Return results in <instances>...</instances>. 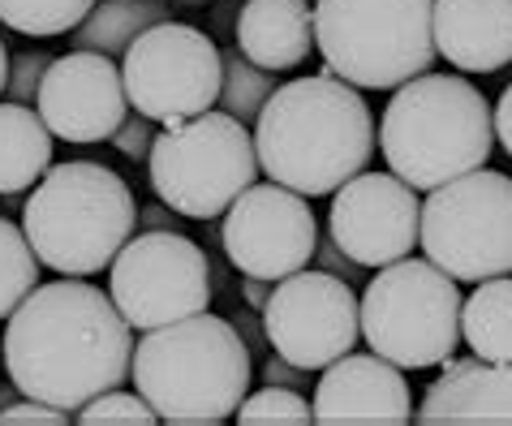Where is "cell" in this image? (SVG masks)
<instances>
[{
  "label": "cell",
  "instance_id": "cell-14",
  "mask_svg": "<svg viewBox=\"0 0 512 426\" xmlns=\"http://www.w3.org/2000/svg\"><path fill=\"white\" fill-rule=\"evenodd\" d=\"M327 233L358 267H388L418 246L422 198L396 173H362L340 186Z\"/></svg>",
  "mask_w": 512,
  "mask_h": 426
},
{
  "label": "cell",
  "instance_id": "cell-28",
  "mask_svg": "<svg viewBox=\"0 0 512 426\" xmlns=\"http://www.w3.org/2000/svg\"><path fill=\"white\" fill-rule=\"evenodd\" d=\"M48 65H52V52H44V48L9 56V82H5V95L13 99V104H35L39 82H44Z\"/></svg>",
  "mask_w": 512,
  "mask_h": 426
},
{
  "label": "cell",
  "instance_id": "cell-13",
  "mask_svg": "<svg viewBox=\"0 0 512 426\" xmlns=\"http://www.w3.org/2000/svg\"><path fill=\"white\" fill-rule=\"evenodd\" d=\"M220 241L241 276L276 284L310 267L319 246V220L306 194L276 186V181H263V186L254 181L224 211Z\"/></svg>",
  "mask_w": 512,
  "mask_h": 426
},
{
  "label": "cell",
  "instance_id": "cell-4",
  "mask_svg": "<svg viewBox=\"0 0 512 426\" xmlns=\"http://www.w3.org/2000/svg\"><path fill=\"white\" fill-rule=\"evenodd\" d=\"M379 151L405 186L435 190L482 168L495 151L491 104L461 74H418L396 87L379 121Z\"/></svg>",
  "mask_w": 512,
  "mask_h": 426
},
{
  "label": "cell",
  "instance_id": "cell-33",
  "mask_svg": "<svg viewBox=\"0 0 512 426\" xmlns=\"http://www.w3.org/2000/svg\"><path fill=\"white\" fill-rule=\"evenodd\" d=\"M491 125H495V142L512 155V82L504 87L500 104H495V112H491Z\"/></svg>",
  "mask_w": 512,
  "mask_h": 426
},
{
  "label": "cell",
  "instance_id": "cell-10",
  "mask_svg": "<svg viewBox=\"0 0 512 426\" xmlns=\"http://www.w3.org/2000/svg\"><path fill=\"white\" fill-rule=\"evenodd\" d=\"M220 44L203 26L155 22L121 56V82L130 108L155 125H177L220 99Z\"/></svg>",
  "mask_w": 512,
  "mask_h": 426
},
{
  "label": "cell",
  "instance_id": "cell-22",
  "mask_svg": "<svg viewBox=\"0 0 512 426\" xmlns=\"http://www.w3.org/2000/svg\"><path fill=\"white\" fill-rule=\"evenodd\" d=\"M155 22H168L164 0H95V9L69 31V39L87 52L125 56V48Z\"/></svg>",
  "mask_w": 512,
  "mask_h": 426
},
{
  "label": "cell",
  "instance_id": "cell-31",
  "mask_svg": "<svg viewBox=\"0 0 512 426\" xmlns=\"http://www.w3.org/2000/svg\"><path fill=\"white\" fill-rule=\"evenodd\" d=\"M315 254H319V263H323L319 272H332V276H340V280H349L353 272H358V263H353L349 254L336 246V241H332V233H327V241H319V246H315Z\"/></svg>",
  "mask_w": 512,
  "mask_h": 426
},
{
  "label": "cell",
  "instance_id": "cell-17",
  "mask_svg": "<svg viewBox=\"0 0 512 426\" xmlns=\"http://www.w3.org/2000/svg\"><path fill=\"white\" fill-rule=\"evenodd\" d=\"M422 426H512V362L444 358V379L414 409Z\"/></svg>",
  "mask_w": 512,
  "mask_h": 426
},
{
  "label": "cell",
  "instance_id": "cell-26",
  "mask_svg": "<svg viewBox=\"0 0 512 426\" xmlns=\"http://www.w3.org/2000/svg\"><path fill=\"white\" fill-rule=\"evenodd\" d=\"M241 426H310V401L297 388H284V383H267L259 392H246V401L237 405L233 414Z\"/></svg>",
  "mask_w": 512,
  "mask_h": 426
},
{
  "label": "cell",
  "instance_id": "cell-18",
  "mask_svg": "<svg viewBox=\"0 0 512 426\" xmlns=\"http://www.w3.org/2000/svg\"><path fill=\"white\" fill-rule=\"evenodd\" d=\"M435 52L461 74H500L512 65V0H435Z\"/></svg>",
  "mask_w": 512,
  "mask_h": 426
},
{
  "label": "cell",
  "instance_id": "cell-36",
  "mask_svg": "<svg viewBox=\"0 0 512 426\" xmlns=\"http://www.w3.org/2000/svg\"><path fill=\"white\" fill-rule=\"evenodd\" d=\"M5 82H9V48L0 39V95H5Z\"/></svg>",
  "mask_w": 512,
  "mask_h": 426
},
{
  "label": "cell",
  "instance_id": "cell-23",
  "mask_svg": "<svg viewBox=\"0 0 512 426\" xmlns=\"http://www.w3.org/2000/svg\"><path fill=\"white\" fill-rule=\"evenodd\" d=\"M220 65H224V74H220L216 104L229 112V117H237L241 125H254V117H259L263 104L276 91V74H267V69L246 61L237 48H220Z\"/></svg>",
  "mask_w": 512,
  "mask_h": 426
},
{
  "label": "cell",
  "instance_id": "cell-32",
  "mask_svg": "<svg viewBox=\"0 0 512 426\" xmlns=\"http://www.w3.org/2000/svg\"><path fill=\"white\" fill-rule=\"evenodd\" d=\"M310 379V371H302V366L284 362L280 353H272V358L263 362V383H284V388H302V383Z\"/></svg>",
  "mask_w": 512,
  "mask_h": 426
},
{
  "label": "cell",
  "instance_id": "cell-24",
  "mask_svg": "<svg viewBox=\"0 0 512 426\" xmlns=\"http://www.w3.org/2000/svg\"><path fill=\"white\" fill-rule=\"evenodd\" d=\"M95 9V0H0V22L18 35L52 39L69 35Z\"/></svg>",
  "mask_w": 512,
  "mask_h": 426
},
{
  "label": "cell",
  "instance_id": "cell-12",
  "mask_svg": "<svg viewBox=\"0 0 512 426\" xmlns=\"http://www.w3.org/2000/svg\"><path fill=\"white\" fill-rule=\"evenodd\" d=\"M267 349L302 371H327L336 358L362 340L358 293L332 272H293L272 284V297L259 310Z\"/></svg>",
  "mask_w": 512,
  "mask_h": 426
},
{
  "label": "cell",
  "instance_id": "cell-9",
  "mask_svg": "<svg viewBox=\"0 0 512 426\" xmlns=\"http://www.w3.org/2000/svg\"><path fill=\"white\" fill-rule=\"evenodd\" d=\"M418 246L452 280L512 276V177L487 164L426 190Z\"/></svg>",
  "mask_w": 512,
  "mask_h": 426
},
{
  "label": "cell",
  "instance_id": "cell-5",
  "mask_svg": "<svg viewBox=\"0 0 512 426\" xmlns=\"http://www.w3.org/2000/svg\"><path fill=\"white\" fill-rule=\"evenodd\" d=\"M138 203L104 164H52L31 186L22 207V233L39 263L61 276H95L134 237Z\"/></svg>",
  "mask_w": 512,
  "mask_h": 426
},
{
  "label": "cell",
  "instance_id": "cell-1",
  "mask_svg": "<svg viewBox=\"0 0 512 426\" xmlns=\"http://www.w3.org/2000/svg\"><path fill=\"white\" fill-rule=\"evenodd\" d=\"M0 353L9 383L22 396L69 414L130 379L134 328L87 276H65L35 284L22 297L9 315Z\"/></svg>",
  "mask_w": 512,
  "mask_h": 426
},
{
  "label": "cell",
  "instance_id": "cell-30",
  "mask_svg": "<svg viewBox=\"0 0 512 426\" xmlns=\"http://www.w3.org/2000/svg\"><path fill=\"white\" fill-rule=\"evenodd\" d=\"M65 422H69L65 409L31 401V396L22 405H0V426H65Z\"/></svg>",
  "mask_w": 512,
  "mask_h": 426
},
{
  "label": "cell",
  "instance_id": "cell-15",
  "mask_svg": "<svg viewBox=\"0 0 512 426\" xmlns=\"http://www.w3.org/2000/svg\"><path fill=\"white\" fill-rule=\"evenodd\" d=\"M35 112L44 117L48 134L61 142H108L117 125L130 117L121 69L112 56L69 48L65 56H52L44 82L35 95Z\"/></svg>",
  "mask_w": 512,
  "mask_h": 426
},
{
  "label": "cell",
  "instance_id": "cell-35",
  "mask_svg": "<svg viewBox=\"0 0 512 426\" xmlns=\"http://www.w3.org/2000/svg\"><path fill=\"white\" fill-rule=\"evenodd\" d=\"M173 216H177L173 207L155 203V207H147V211H142V216H138V224H147V229H173Z\"/></svg>",
  "mask_w": 512,
  "mask_h": 426
},
{
  "label": "cell",
  "instance_id": "cell-3",
  "mask_svg": "<svg viewBox=\"0 0 512 426\" xmlns=\"http://www.w3.org/2000/svg\"><path fill=\"white\" fill-rule=\"evenodd\" d=\"M130 379L168 426H220L254 383L250 345L220 315H186L134 340Z\"/></svg>",
  "mask_w": 512,
  "mask_h": 426
},
{
  "label": "cell",
  "instance_id": "cell-27",
  "mask_svg": "<svg viewBox=\"0 0 512 426\" xmlns=\"http://www.w3.org/2000/svg\"><path fill=\"white\" fill-rule=\"evenodd\" d=\"M78 422L82 426H155V409L142 401L138 392H125V388H108L99 392L95 401H87L78 409Z\"/></svg>",
  "mask_w": 512,
  "mask_h": 426
},
{
  "label": "cell",
  "instance_id": "cell-25",
  "mask_svg": "<svg viewBox=\"0 0 512 426\" xmlns=\"http://www.w3.org/2000/svg\"><path fill=\"white\" fill-rule=\"evenodd\" d=\"M39 284V254L18 224L0 216V319L22 306V297Z\"/></svg>",
  "mask_w": 512,
  "mask_h": 426
},
{
  "label": "cell",
  "instance_id": "cell-34",
  "mask_svg": "<svg viewBox=\"0 0 512 426\" xmlns=\"http://www.w3.org/2000/svg\"><path fill=\"white\" fill-rule=\"evenodd\" d=\"M241 293H246V302L254 310L267 306V297H272V280H254V276H241Z\"/></svg>",
  "mask_w": 512,
  "mask_h": 426
},
{
  "label": "cell",
  "instance_id": "cell-6",
  "mask_svg": "<svg viewBox=\"0 0 512 426\" xmlns=\"http://www.w3.org/2000/svg\"><path fill=\"white\" fill-rule=\"evenodd\" d=\"M435 0H315L323 69L358 91H396L435 65Z\"/></svg>",
  "mask_w": 512,
  "mask_h": 426
},
{
  "label": "cell",
  "instance_id": "cell-16",
  "mask_svg": "<svg viewBox=\"0 0 512 426\" xmlns=\"http://www.w3.org/2000/svg\"><path fill=\"white\" fill-rule=\"evenodd\" d=\"M319 426H405L414 422V392L379 353H345L327 366L310 405Z\"/></svg>",
  "mask_w": 512,
  "mask_h": 426
},
{
  "label": "cell",
  "instance_id": "cell-21",
  "mask_svg": "<svg viewBox=\"0 0 512 426\" xmlns=\"http://www.w3.org/2000/svg\"><path fill=\"white\" fill-rule=\"evenodd\" d=\"M461 340L478 362H512V276L478 280L461 302Z\"/></svg>",
  "mask_w": 512,
  "mask_h": 426
},
{
  "label": "cell",
  "instance_id": "cell-7",
  "mask_svg": "<svg viewBox=\"0 0 512 426\" xmlns=\"http://www.w3.org/2000/svg\"><path fill=\"white\" fill-rule=\"evenodd\" d=\"M362 340L401 371H431L461 345V289L431 259H396L358 297Z\"/></svg>",
  "mask_w": 512,
  "mask_h": 426
},
{
  "label": "cell",
  "instance_id": "cell-20",
  "mask_svg": "<svg viewBox=\"0 0 512 426\" xmlns=\"http://www.w3.org/2000/svg\"><path fill=\"white\" fill-rule=\"evenodd\" d=\"M52 168V134L31 104H0V194H26Z\"/></svg>",
  "mask_w": 512,
  "mask_h": 426
},
{
  "label": "cell",
  "instance_id": "cell-19",
  "mask_svg": "<svg viewBox=\"0 0 512 426\" xmlns=\"http://www.w3.org/2000/svg\"><path fill=\"white\" fill-rule=\"evenodd\" d=\"M233 39L246 61L267 74H289L315 52V9L310 0H241Z\"/></svg>",
  "mask_w": 512,
  "mask_h": 426
},
{
  "label": "cell",
  "instance_id": "cell-37",
  "mask_svg": "<svg viewBox=\"0 0 512 426\" xmlns=\"http://www.w3.org/2000/svg\"><path fill=\"white\" fill-rule=\"evenodd\" d=\"M164 5H168V9H173V5H203V9H207L211 0H164Z\"/></svg>",
  "mask_w": 512,
  "mask_h": 426
},
{
  "label": "cell",
  "instance_id": "cell-29",
  "mask_svg": "<svg viewBox=\"0 0 512 426\" xmlns=\"http://www.w3.org/2000/svg\"><path fill=\"white\" fill-rule=\"evenodd\" d=\"M108 142L125 155V160H147V155H151V142H155V121H147L142 112H134V117H125V121L117 125V134H112Z\"/></svg>",
  "mask_w": 512,
  "mask_h": 426
},
{
  "label": "cell",
  "instance_id": "cell-11",
  "mask_svg": "<svg viewBox=\"0 0 512 426\" xmlns=\"http://www.w3.org/2000/svg\"><path fill=\"white\" fill-rule=\"evenodd\" d=\"M211 293V259L177 229L138 233L108 263V297L134 332L198 315L211 306Z\"/></svg>",
  "mask_w": 512,
  "mask_h": 426
},
{
  "label": "cell",
  "instance_id": "cell-2",
  "mask_svg": "<svg viewBox=\"0 0 512 426\" xmlns=\"http://www.w3.org/2000/svg\"><path fill=\"white\" fill-rule=\"evenodd\" d=\"M250 134L259 173L306 198L336 194L349 177H358L371 164L379 138L358 87L332 69L276 87Z\"/></svg>",
  "mask_w": 512,
  "mask_h": 426
},
{
  "label": "cell",
  "instance_id": "cell-8",
  "mask_svg": "<svg viewBox=\"0 0 512 426\" xmlns=\"http://www.w3.org/2000/svg\"><path fill=\"white\" fill-rule=\"evenodd\" d=\"M151 190L164 207L186 220H216L233 207V198L259 181L254 134L229 112H198L190 121L164 125L147 155Z\"/></svg>",
  "mask_w": 512,
  "mask_h": 426
}]
</instances>
